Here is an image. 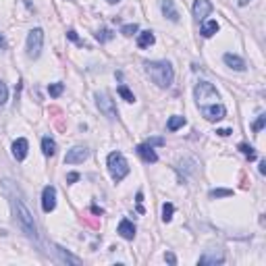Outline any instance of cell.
Here are the masks:
<instances>
[{
  "instance_id": "cell-42",
  "label": "cell",
  "mask_w": 266,
  "mask_h": 266,
  "mask_svg": "<svg viewBox=\"0 0 266 266\" xmlns=\"http://www.w3.org/2000/svg\"><path fill=\"white\" fill-rule=\"evenodd\" d=\"M108 4H116V2H121V0H106Z\"/></svg>"
},
{
  "instance_id": "cell-35",
  "label": "cell",
  "mask_w": 266,
  "mask_h": 266,
  "mask_svg": "<svg viewBox=\"0 0 266 266\" xmlns=\"http://www.w3.org/2000/svg\"><path fill=\"white\" fill-rule=\"evenodd\" d=\"M75 181H79V173H69L67 175V183H75Z\"/></svg>"
},
{
  "instance_id": "cell-2",
  "label": "cell",
  "mask_w": 266,
  "mask_h": 266,
  "mask_svg": "<svg viewBox=\"0 0 266 266\" xmlns=\"http://www.w3.org/2000/svg\"><path fill=\"white\" fill-rule=\"evenodd\" d=\"M144 67H146V73L150 75V79L162 90L169 88L175 79L173 65H171L169 60H146Z\"/></svg>"
},
{
  "instance_id": "cell-29",
  "label": "cell",
  "mask_w": 266,
  "mask_h": 266,
  "mask_svg": "<svg viewBox=\"0 0 266 266\" xmlns=\"http://www.w3.org/2000/svg\"><path fill=\"white\" fill-rule=\"evenodd\" d=\"M6 100H9V88H6V83L0 79V106L6 104Z\"/></svg>"
},
{
  "instance_id": "cell-3",
  "label": "cell",
  "mask_w": 266,
  "mask_h": 266,
  "mask_svg": "<svg viewBox=\"0 0 266 266\" xmlns=\"http://www.w3.org/2000/svg\"><path fill=\"white\" fill-rule=\"evenodd\" d=\"M106 167H108V173H111L114 183H121L123 179L129 175V162L123 156V152H111L108 154Z\"/></svg>"
},
{
  "instance_id": "cell-25",
  "label": "cell",
  "mask_w": 266,
  "mask_h": 266,
  "mask_svg": "<svg viewBox=\"0 0 266 266\" xmlns=\"http://www.w3.org/2000/svg\"><path fill=\"white\" fill-rule=\"evenodd\" d=\"M237 148L241 150V154H244V156H247L249 160H256V150H254V148L249 146V144H239Z\"/></svg>"
},
{
  "instance_id": "cell-32",
  "label": "cell",
  "mask_w": 266,
  "mask_h": 266,
  "mask_svg": "<svg viewBox=\"0 0 266 266\" xmlns=\"http://www.w3.org/2000/svg\"><path fill=\"white\" fill-rule=\"evenodd\" d=\"M135 202H137V210H139V212H144V206H142V202H144V193H142V191H137Z\"/></svg>"
},
{
  "instance_id": "cell-36",
  "label": "cell",
  "mask_w": 266,
  "mask_h": 266,
  "mask_svg": "<svg viewBox=\"0 0 266 266\" xmlns=\"http://www.w3.org/2000/svg\"><path fill=\"white\" fill-rule=\"evenodd\" d=\"M216 133H218L221 137H227V135H231V133H233V129H218Z\"/></svg>"
},
{
  "instance_id": "cell-10",
  "label": "cell",
  "mask_w": 266,
  "mask_h": 266,
  "mask_svg": "<svg viewBox=\"0 0 266 266\" xmlns=\"http://www.w3.org/2000/svg\"><path fill=\"white\" fill-rule=\"evenodd\" d=\"M200 111H202V114H204L206 121H212V123L223 121L225 114H227V108H225L221 102H218V104H212V106H206V108H200Z\"/></svg>"
},
{
  "instance_id": "cell-30",
  "label": "cell",
  "mask_w": 266,
  "mask_h": 266,
  "mask_svg": "<svg viewBox=\"0 0 266 266\" xmlns=\"http://www.w3.org/2000/svg\"><path fill=\"white\" fill-rule=\"evenodd\" d=\"M264 125H266V114H260V116H258V121L252 125V129L258 133V131H262V129H264Z\"/></svg>"
},
{
  "instance_id": "cell-39",
  "label": "cell",
  "mask_w": 266,
  "mask_h": 266,
  "mask_svg": "<svg viewBox=\"0 0 266 266\" xmlns=\"http://www.w3.org/2000/svg\"><path fill=\"white\" fill-rule=\"evenodd\" d=\"M6 48V40H4V36L0 34V50H4Z\"/></svg>"
},
{
  "instance_id": "cell-21",
  "label": "cell",
  "mask_w": 266,
  "mask_h": 266,
  "mask_svg": "<svg viewBox=\"0 0 266 266\" xmlns=\"http://www.w3.org/2000/svg\"><path fill=\"white\" fill-rule=\"evenodd\" d=\"M185 123H187V121H185V116H181V114H173V116L169 119L167 127H169V131H177V129H181Z\"/></svg>"
},
{
  "instance_id": "cell-16",
  "label": "cell",
  "mask_w": 266,
  "mask_h": 266,
  "mask_svg": "<svg viewBox=\"0 0 266 266\" xmlns=\"http://www.w3.org/2000/svg\"><path fill=\"white\" fill-rule=\"evenodd\" d=\"M119 235L123 239H127V241H131L133 237H135V225H133L129 218H123V221L119 223Z\"/></svg>"
},
{
  "instance_id": "cell-8",
  "label": "cell",
  "mask_w": 266,
  "mask_h": 266,
  "mask_svg": "<svg viewBox=\"0 0 266 266\" xmlns=\"http://www.w3.org/2000/svg\"><path fill=\"white\" fill-rule=\"evenodd\" d=\"M54 208H57V187L46 185L42 191V210L46 214H50Z\"/></svg>"
},
{
  "instance_id": "cell-13",
  "label": "cell",
  "mask_w": 266,
  "mask_h": 266,
  "mask_svg": "<svg viewBox=\"0 0 266 266\" xmlns=\"http://www.w3.org/2000/svg\"><path fill=\"white\" fill-rule=\"evenodd\" d=\"M160 9H162V15H164V17H167L169 21L179 23V11L175 9V2H173V0H160Z\"/></svg>"
},
{
  "instance_id": "cell-28",
  "label": "cell",
  "mask_w": 266,
  "mask_h": 266,
  "mask_svg": "<svg viewBox=\"0 0 266 266\" xmlns=\"http://www.w3.org/2000/svg\"><path fill=\"white\" fill-rule=\"evenodd\" d=\"M137 23H127V25H123L121 27V34L123 36H133V34H137Z\"/></svg>"
},
{
  "instance_id": "cell-14",
  "label": "cell",
  "mask_w": 266,
  "mask_h": 266,
  "mask_svg": "<svg viewBox=\"0 0 266 266\" xmlns=\"http://www.w3.org/2000/svg\"><path fill=\"white\" fill-rule=\"evenodd\" d=\"M223 262H225V256H223L221 249L206 252L204 256H200V260H198V264H202V266H206V264H223Z\"/></svg>"
},
{
  "instance_id": "cell-40",
  "label": "cell",
  "mask_w": 266,
  "mask_h": 266,
  "mask_svg": "<svg viewBox=\"0 0 266 266\" xmlns=\"http://www.w3.org/2000/svg\"><path fill=\"white\" fill-rule=\"evenodd\" d=\"M260 173H266V160H260Z\"/></svg>"
},
{
  "instance_id": "cell-7",
  "label": "cell",
  "mask_w": 266,
  "mask_h": 266,
  "mask_svg": "<svg viewBox=\"0 0 266 266\" xmlns=\"http://www.w3.org/2000/svg\"><path fill=\"white\" fill-rule=\"evenodd\" d=\"M210 13H212V2H210V0H195L193 6H191V15L198 23L206 21V17Z\"/></svg>"
},
{
  "instance_id": "cell-23",
  "label": "cell",
  "mask_w": 266,
  "mask_h": 266,
  "mask_svg": "<svg viewBox=\"0 0 266 266\" xmlns=\"http://www.w3.org/2000/svg\"><path fill=\"white\" fill-rule=\"evenodd\" d=\"M116 92H119V96L125 100V102H135V96L131 94V90L127 88V85H119V90Z\"/></svg>"
},
{
  "instance_id": "cell-5",
  "label": "cell",
  "mask_w": 266,
  "mask_h": 266,
  "mask_svg": "<svg viewBox=\"0 0 266 266\" xmlns=\"http://www.w3.org/2000/svg\"><path fill=\"white\" fill-rule=\"evenodd\" d=\"M42 46H44V29L36 27L27 34V57L29 58H38L42 54Z\"/></svg>"
},
{
  "instance_id": "cell-18",
  "label": "cell",
  "mask_w": 266,
  "mask_h": 266,
  "mask_svg": "<svg viewBox=\"0 0 266 266\" xmlns=\"http://www.w3.org/2000/svg\"><path fill=\"white\" fill-rule=\"evenodd\" d=\"M42 152H44V156H54V154H57V142H54L50 135L42 137Z\"/></svg>"
},
{
  "instance_id": "cell-4",
  "label": "cell",
  "mask_w": 266,
  "mask_h": 266,
  "mask_svg": "<svg viewBox=\"0 0 266 266\" xmlns=\"http://www.w3.org/2000/svg\"><path fill=\"white\" fill-rule=\"evenodd\" d=\"M193 96H195V102H198L200 108L218 104V100H221L216 88L210 81H198V85L193 88Z\"/></svg>"
},
{
  "instance_id": "cell-41",
  "label": "cell",
  "mask_w": 266,
  "mask_h": 266,
  "mask_svg": "<svg viewBox=\"0 0 266 266\" xmlns=\"http://www.w3.org/2000/svg\"><path fill=\"white\" fill-rule=\"evenodd\" d=\"M252 0H239V6H246V4H249Z\"/></svg>"
},
{
  "instance_id": "cell-31",
  "label": "cell",
  "mask_w": 266,
  "mask_h": 266,
  "mask_svg": "<svg viewBox=\"0 0 266 266\" xmlns=\"http://www.w3.org/2000/svg\"><path fill=\"white\" fill-rule=\"evenodd\" d=\"M81 223L90 225L92 229H98V227H100V221H98V218H88V216H83V218H81Z\"/></svg>"
},
{
  "instance_id": "cell-27",
  "label": "cell",
  "mask_w": 266,
  "mask_h": 266,
  "mask_svg": "<svg viewBox=\"0 0 266 266\" xmlns=\"http://www.w3.org/2000/svg\"><path fill=\"white\" fill-rule=\"evenodd\" d=\"M210 198H231L233 190H210Z\"/></svg>"
},
{
  "instance_id": "cell-11",
  "label": "cell",
  "mask_w": 266,
  "mask_h": 266,
  "mask_svg": "<svg viewBox=\"0 0 266 266\" xmlns=\"http://www.w3.org/2000/svg\"><path fill=\"white\" fill-rule=\"evenodd\" d=\"M135 152H137V156L142 158L144 162H148V164H154V162H158V154H156V150H154V146H150V144H139L137 148H135Z\"/></svg>"
},
{
  "instance_id": "cell-9",
  "label": "cell",
  "mask_w": 266,
  "mask_h": 266,
  "mask_svg": "<svg viewBox=\"0 0 266 266\" xmlns=\"http://www.w3.org/2000/svg\"><path fill=\"white\" fill-rule=\"evenodd\" d=\"M88 156H90V150L85 146H73L71 150L67 152L65 156V162L67 164H79L83 160H88Z\"/></svg>"
},
{
  "instance_id": "cell-37",
  "label": "cell",
  "mask_w": 266,
  "mask_h": 266,
  "mask_svg": "<svg viewBox=\"0 0 266 266\" xmlns=\"http://www.w3.org/2000/svg\"><path fill=\"white\" fill-rule=\"evenodd\" d=\"M164 258H167V262H169V264H177V258H175V254H171V252H169V254L164 256Z\"/></svg>"
},
{
  "instance_id": "cell-34",
  "label": "cell",
  "mask_w": 266,
  "mask_h": 266,
  "mask_svg": "<svg viewBox=\"0 0 266 266\" xmlns=\"http://www.w3.org/2000/svg\"><path fill=\"white\" fill-rule=\"evenodd\" d=\"M67 38H69V40H71V42H77V44H81V42H79V38H77V34H75L73 29H69V31H67Z\"/></svg>"
},
{
  "instance_id": "cell-20",
  "label": "cell",
  "mask_w": 266,
  "mask_h": 266,
  "mask_svg": "<svg viewBox=\"0 0 266 266\" xmlns=\"http://www.w3.org/2000/svg\"><path fill=\"white\" fill-rule=\"evenodd\" d=\"M57 252H58V256H60V260L62 262H69V264H75V266H79L81 264V260L77 256H73L71 252H67L65 247H60V246H57Z\"/></svg>"
},
{
  "instance_id": "cell-19",
  "label": "cell",
  "mask_w": 266,
  "mask_h": 266,
  "mask_svg": "<svg viewBox=\"0 0 266 266\" xmlns=\"http://www.w3.org/2000/svg\"><path fill=\"white\" fill-rule=\"evenodd\" d=\"M216 31H218V23H216L214 19L202 21V36H204V38H212Z\"/></svg>"
},
{
  "instance_id": "cell-1",
  "label": "cell",
  "mask_w": 266,
  "mask_h": 266,
  "mask_svg": "<svg viewBox=\"0 0 266 266\" xmlns=\"http://www.w3.org/2000/svg\"><path fill=\"white\" fill-rule=\"evenodd\" d=\"M11 208H13L15 221H17L19 227H21V231L25 233L29 239L38 241V227H36V221H34V214H31V210L27 208L25 202H23L21 198H13L11 200Z\"/></svg>"
},
{
  "instance_id": "cell-24",
  "label": "cell",
  "mask_w": 266,
  "mask_h": 266,
  "mask_svg": "<svg viewBox=\"0 0 266 266\" xmlns=\"http://www.w3.org/2000/svg\"><path fill=\"white\" fill-rule=\"evenodd\" d=\"M113 38H114V34H113L111 29H100L98 34H96V40H98L100 44H104V42H111Z\"/></svg>"
},
{
  "instance_id": "cell-22",
  "label": "cell",
  "mask_w": 266,
  "mask_h": 266,
  "mask_svg": "<svg viewBox=\"0 0 266 266\" xmlns=\"http://www.w3.org/2000/svg\"><path fill=\"white\" fill-rule=\"evenodd\" d=\"M173 214H175V206L171 204V202H164V204H162V221L171 223V221H173Z\"/></svg>"
},
{
  "instance_id": "cell-15",
  "label": "cell",
  "mask_w": 266,
  "mask_h": 266,
  "mask_svg": "<svg viewBox=\"0 0 266 266\" xmlns=\"http://www.w3.org/2000/svg\"><path fill=\"white\" fill-rule=\"evenodd\" d=\"M223 60H225L227 67L233 69V71H246V62H244V58H241V57H237V54L227 52L223 57Z\"/></svg>"
},
{
  "instance_id": "cell-6",
  "label": "cell",
  "mask_w": 266,
  "mask_h": 266,
  "mask_svg": "<svg viewBox=\"0 0 266 266\" xmlns=\"http://www.w3.org/2000/svg\"><path fill=\"white\" fill-rule=\"evenodd\" d=\"M96 104H98L100 113H102L106 119L114 121L116 116H119V113H116V106H114V100L108 96L106 92H98V94H96Z\"/></svg>"
},
{
  "instance_id": "cell-26",
  "label": "cell",
  "mask_w": 266,
  "mask_h": 266,
  "mask_svg": "<svg viewBox=\"0 0 266 266\" xmlns=\"http://www.w3.org/2000/svg\"><path fill=\"white\" fill-rule=\"evenodd\" d=\"M62 92H65V85H62V83H50L48 85V94L52 98H58Z\"/></svg>"
},
{
  "instance_id": "cell-33",
  "label": "cell",
  "mask_w": 266,
  "mask_h": 266,
  "mask_svg": "<svg viewBox=\"0 0 266 266\" xmlns=\"http://www.w3.org/2000/svg\"><path fill=\"white\" fill-rule=\"evenodd\" d=\"M148 144L150 146H164V139L162 137H152V139H148Z\"/></svg>"
},
{
  "instance_id": "cell-17",
  "label": "cell",
  "mask_w": 266,
  "mask_h": 266,
  "mask_svg": "<svg viewBox=\"0 0 266 266\" xmlns=\"http://www.w3.org/2000/svg\"><path fill=\"white\" fill-rule=\"evenodd\" d=\"M156 42V38L152 31H142V34L137 36V46L139 48H150V46Z\"/></svg>"
},
{
  "instance_id": "cell-38",
  "label": "cell",
  "mask_w": 266,
  "mask_h": 266,
  "mask_svg": "<svg viewBox=\"0 0 266 266\" xmlns=\"http://www.w3.org/2000/svg\"><path fill=\"white\" fill-rule=\"evenodd\" d=\"M92 212H94V214H98V216H100V214H102V212H104V210H102V208H98L96 204H94V206H92Z\"/></svg>"
},
{
  "instance_id": "cell-12",
  "label": "cell",
  "mask_w": 266,
  "mask_h": 266,
  "mask_svg": "<svg viewBox=\"0 0 266 266\" xmlns=\"http://www.w3.org/2000/svg\"><path fill=\"white\" fill-rule=\"evenodd\" d=\"M27 152H29V142L25 137H19L17 142L13 144V156H15V160H25L27 158Z\"/></svg>"
}]
</instances>
